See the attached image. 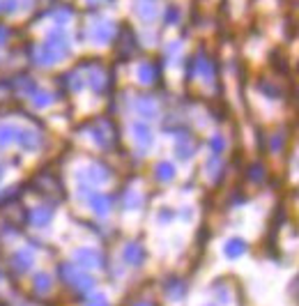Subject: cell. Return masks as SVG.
I'll list each match as a JSON object with an SVG mask.
<instances>
[{"instance_id": "cell-5", "label": "cell", "mask_w": 299, "mask_h": 306, "mask_svg": "<svg viewBox=\"0 0 299 306\" xmlns=\"http://www.w3.org/2000/svg\"><path fill=\"white\" fill-rule=\"evenodd\" d=\"M166 17H168V19H166V21H168V23H175V21H177V10H175V7H170Z\"/></svg>"}, {"instance_id": "cell-1", "label": "cell", "mask_w": 299, "mask_h": 306, "mask_svg": "<svg viewBox=\"0 0 299 306\" xmlns=\"http://www.w3.org/2000/svg\"><path fill=\"white\" fill-rule=\"evenodd\" d=\"M111 37H113V26H111L109 21L99 23V26L94 28V42H99V44H106Z\"/></svg>"}, {"instance_id": "cell-2", "label": "cell", "mask_w": 299, "mask_h": 306, "mask_svg": "<svg viewBox=\"0 0 299 306\" xmlns=\"http://www.w3.org/2000/svg\"><path fill=\"white\" fill-rule=\"evenodd\" d=\"M136 10H138V14H141L143 21H152L154 14H157V5H154L152 0H147V3H145V0H141Z\"/></svg>"}, {"instance_id": "cell-4", "label": "cell", "mask_w": 299, "mask_h": 306, "mask_svg": "<svg viewBox=\"0 0 299 306\" xmlns=\"http://www.w3.org/2000/svg\"><path fill=\"white\" fill-rule=\"evenodd\" d=\"M175 175V170L170 168V164H161V168H159V177H163V180H170Z\"/></svg>"}, {"instance_id": "cell-3", "label": "cell", "mask_w": 299, "mask_h": 306, "mask_svg": "<svg viewBox=\"0 0 299 306\" xmlns=\"http://www.w3.org/2000/svg\"><path fill=\"white\" fill-rule=\"evenodd\" d=\"M244 251H246V244H244L242 240H230V242H228V246H226V253H228L230 258L242 256Z\"/></svg>"}, {"instance_id": "cell-9", "label": "cell", "mask_w": 299, "mask_h": 306, "mask_svg": "<svg viewBox=\"0 0 299 306\" xmlns=\"http://www.w3.org/2000/svg\"><path fill=\"white\" fill-rule=\"evenodd\" d=\"M90 3H99V0H90Z\"/></svg>"}, {"instance_id": "cell-7", "label": "cell", "mask_w": 299, "mask_h": 306, "mask_svg": "<svg viewBox=\"0 0 299 306\" xmlns=\"http://www.w3.org/2000/svg\"><path fill=\"white\" fill-rule=\"evenodd\" d=\"M221 145H223V141H221V138H214V150H223Z\"/></svg>"}, {"instance_id": "cell-6", "label": "cell", "mask_w": 299, "mask_h": 306, "mask_svg": "<svg viewBox=\"0 0 299 306\" xmlns=\"http://www.w3.org/2000/svg\"><path fill=\"white\" fill-rule=\"evenodd\" d=\"M14 7H17V3H14V0H7V3H5V10H7V12L14 10Z\"/></svg>"}, {"instance_id": "cell-8", "label": "cell", "mask_w": 299, "mask_h": 306, "mask_svg": "<svg viewBox=\"0 0 299 306\" xmlns=\"http://www.w3.org/2000/svg\"><path fill=\"white\" fill-rule=\"evenodd\" d=\"M5 35H7V33H5V28H0V42H5Z\"/></svg>"}]
</instances>
